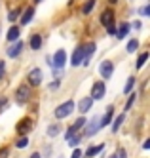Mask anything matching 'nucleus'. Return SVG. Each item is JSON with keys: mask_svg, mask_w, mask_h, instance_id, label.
I'll return each instance as SVG.
<instances>
[{"mask_svg": "<svg viewBox=\"0 0 150 158\" xmlns=\"http://www.w3.org/2000/svg\"><path fill=\"white\" fill-rule=\"evenodd\" d=\"M74 110V101H65L63 105H59L55 109V116L57 118H67V116H71V112Z\"/></svg>", "mask_w": 150, "mask_h": 158, "instance_id": "nucleus-1", "label": "nucleus"}, {"mask_svg": "<svg viewBox=\"0 0 150 158\" xmlns=\"http://www.w3.org/2000/svg\"><path fill=\"white\" fill-rule=\"evenodd\" d=\"M112 71H114L112 61H108V59L101 61V65H99V74H101L103 78H105V80H108V78L112 76Z\"/></svg>", "mask_w": 150, "mask_h": 158, "instance_id": "nucleus-2", "label": "nucleus"}, {"mask_svg": "<svg viewBox=\"0 0 150 158\" xmlns=\"http://www.w3.org/2000/svg\"><path fill=\"white\" fill-rule=\"evenodd\" d=\"M105 92H107V88L103 82H95L93 88H91V99H101V97H105Z\"/></svg>", "mask_w": 150, "mask_h": 158, "instance_id": "nucleus-3", "label": "nucleus"}, {"mask_svg": "<svg viewBox=\"0 0 150 158\" xmlns=\"http://www.w3.org/2000/svg\"><path fill=\"white\" fill-rule=\"evenodd\" d=\"M15 101L17 103H27L29 101V86H19L17 92H15Z\"/></svg>", "mask_w": 150, "mask_h": 158, "instance_id": "nucleus-4", "label": "nucleus"}, {"mask_svg": "<svg viewBox=\"0 0 150 158\" xmlns=\"http://www.w3.org/2000/svg\"><path fill=\"white\" fill-rule=\"evenodd\" d=\"M101 23L105 25L107 29L116 25V23H114V12H112V10H105V12L101 14Z\"/></svg>", "mask_w": 150, "mask_h": 158, "instance_id": "nucleus-5", "label": "nucleus"}, {"mask_svg": "<svg viewBox=\"0 0 150 158\" xmlns=\"http://www.w3.org/2000/svg\"><path fill=\"white\" fill-rule=\"evenodd\" d=\"M32 128V122H30V118H23L21 122H17V126H15V131L19 133V135H25L29 130Z\"/></svg>", "mask_w": 150, "mask_h": 158, "instance_id": "nucleus-6", "label": "nucleus"}, {"mask_svg": "<svg viewBox=\"0 0 150 158\" xmlns=\"http://www.w3.org/2000/svg\"><path fill=\"white\" fill-rule=\"evenodd\" d=\"M40 82H42V71L40 69L29 71V84L30 86H40Z\"/></svg>", "mask_w": 150, "mask_h": 158, "instance_id": "nucleus-7", "label": "nucleus"}, {"mask_svg": "<svg viewBox=\"0 0 150 158\" xmlns=\"http://www.w3.org/2000/svg\"><path fill=\"white\" fill-rule=\"evenodd\" d=\"M82 59H84V46H76V50H74V53H72V57H71L72 67L80 65V63H82Z\"/></svg>", "mask_w": 150, "mask_h": 158, "instance_id": "nucleus-8", "label": "nucleus"}, {"mask_svg": "<svg viewBox=\"0 0 150 158\" xmlns=\"http://www.w3.org/2000/svg\"><path fill=\"white\" fill-rule=\"evenodd\" d=\"M21 50H23V42L21 40H14V46L8 48V55L14 59V57H17V55L21 53Z\"/></svg>", "mask_w": 150, "mask_h": 158, "instance_id": "nucleus-9", "label": "nucleus"}, {"mask_svg": "<svg viewBox=\"0 0 150 158\" xmlns=\"http://www.w3.org/2000/svg\"><path fill=\"white\" fill-rule=\"evenodd\" d=\"M65 61H67V53H65V50H59L55 53V57H53V65L57 67V69H63Z\"/></svg>", "mask_w": 150, "mask_h": 158, "instance_id": "nucleus-10", "label": "nucleus"}, {"mask_svg": "<svg viewBox=\"0 0 150 158\" xmlns=\"http://www.w3.org/2000/svg\"><path fill=\"white\" fill-rule=\"evenodd\" d=\"M112 107H108L107 109V112H105V116H99V128H105V126H108L110 124V120H112Z\"/></svg>", "mask_w": 150, "mask_h": 158, "instance_id": "nucleus-11", "label": "nucleus"}, {"mask_svg": "<svg viewBox=\"0 0 150 158\" xmlns=\"http://www.w3.org/2000/svg\"><path fill=\"white\" fill-rule=\"evenodd\" d=\"M128 32H129V23H120V27L114 31V35L118 36V40H122V38L128 36Z\"/></svg>", "mask_w": 150, "mask_h": 158, "instance_id": "nucleus-12", "label": "nucleus"}, {"mask_svg": "<svg viewBox=\"0 0 150 158\" xmlns=\"http://www.w3.org/2000/svg\"><path fill=\"white\" fill-rule=\"evenodd\" d=\"M91 105H93V99H91V97H84L78 103V109H80V112H87L91 109Z\"/></svg>", "mask_w": 150, "mask_h": 158, "instance_id": "nucleus-13", "label": "nucleus"}, {"mask_svg": "<svg viewBox=\"0 0 150 158\" xmlns=\"http://www.w3.org/2000/svg\"><path fill=\"white\" fill-rule=\"evenodd\" d=\"M99 131V116H95L93 120L89 122V126H87V135H95Z\"/></svg>", "mask_w": 150, "mask_h": 158, "instance_id": "nucleus-14", "label": "nucleus"}, {"mask_svg": "<svg viewBox=\"0 0 150 158\" xmlns=\"http://www.w3.org/2000/svg\"><path fill=\"white\" fill-rule=\"evenodd\" d=\"M34 17V8H29L23 12V17H21V25H29V21Z\"/></svg>", "mask_w": 150, "mask_h": 158, "instance_id": "nucleus-15", "label": "nucleus"}, {"mask_svg": "<svg viewBox=\"0 0 150 158\" xmlns=\"http://www.w3.org/2000/svg\"><path fill=\"white\" fill-rule=\"evenodd\" d=\"M30 48L32 50H40L42 48V36L40 35H32L30 36Z\"/></svg>", "mask_w": 150, "mask_h": 158, "instance_id": "nucleus-16", "label": "nucleus"}, {"mask_svg": "<svg viewBox=\"0 0 150 158\" xmlns=\"http://www.w3.org/2000/svg\"><path fill=\"white\" fill-rule=\"evenodd\" d=\"M103 149H105V145H93V147H91V149H87L86 151V156L87 158H91V156H95V154H99Z\"/></svg>", "mask_w": 150, "mask_h": 158, "instance_id": "nucleus-17", "label": "nucleus"}, {"mask_svg": "<svg viewBox=\"0 0 150 158\" xmlns=\"http://www.w3.org/2000/svg\"><path fill=\"white\" fill-rule=\"evenodd\" d=\"M17 38H19V27L14 25V27L8 31V40H10V42H14V40H17Z\"/></svg>", "mask_w": 150, "mask_h": 158, "instance_id": "nucleus-18", "label": "nucleus"}, {"mask_svg": "<svg viewBox=\"0 0 150 158\" xmlns=\"http://www.w3.org/2000/svg\"><path fill=\"white\" fill-rule=\"evenodd\" d=\"M59 131H61V126H59V124H51V126H48V135H50V137H57V135H59Z\"/></svg>", "mask_w": 150, "mask_h": 158, "instance_id": "nucleus-19", "label": "nucleus"}, {"mask_svg": "<svg viewBox=\"0 0 150 158\" xmlns=\"http://www.w3.org/2000/svg\"><path fill=\"white\" fill-rule=\"evenodd\" d=\"M124 120H125V114H120V116H116V120H114V124H112V131L116 133L118 130H120V126L124 124Z\"/></svg>", "mask_w": 150, "mask_h": 158, "instance_id": "nucleus-20", "label": "nucleus"}, {"mask_svg": "<svg viewBox=\"0 0 150 158\" xmlns=\"http://www.w3.org/2000/svg\"><path fill=\"white\" fill-rule=\"evenodd\" d=\"M133 86H135V76H129L128 82H125V86H124V92H125V94H131Z\"/></svg>", "mask_w": 150, "mask_h": 158, "instance_id": "nucleus-21", "label": "nucleus"}, {"mask_svg": "<svg viewBox=\"0 0 150 158\" xmlns=\"http://www.w3.org/2000/svg\"><path fill=\"white\" fill-rule=\"evenodd\" d=\"M95 6V0H87V2L82 6V14H91V10Z\"/></svg>", "mask_w": 150, "mask_h": 158, "instance_id": "nucleus-22", "label": "nucleus"}, {"mask_svg": "<svg viewBox=\"0 0 150 158\" xmlns=\"http://www.w3.org/2000/svg\"><path fill=\"white\" fill-rule=\"evenodd\" d=\"M146 59H148V52H143L139 55V61H137V69H143V65L146 63Z\"/></svg>", "mask_w": 150, "mask_h": 158, "instance_id": "nucleus-23", "label": "nucleus"}, {"mask_svg": "<svg viewBox=\"0 0 150 158\" xmlns=\"http://www.w3.org/2000/svg\"><path fill=\"white\" fill-rule=\"evenodd\" d=\"M137 48H139V40H129V44H128V52L133 53Z\"/></svg>", "mask_w": 150, "mask_h": 158, "instance_id": "nucleus-24", "label": "nucleus"}, {"mask_svg": "<svg viewBox=\"0 0 150 158\" xmlns=\"http://www.w3.org/2000/svg\"><path fill=\"white\" fill-rule=\"evenodd\" d=\"M21 12H23L21 8H19V10H14V12H10V14H8V19H10V21H15V19L21 15Z\"/></svg>", "mask_w": 150, "mask_h": 158, "instance_id": "nucleus-25", "label": "nucleus"}, {"mask_svg": "<svg viewBox=\"0 0 150 158\" xmlns=\"http://www.w3.org/2000/svg\"><path fill=\"white\" fill-rule=\"evenodd\" d=\"M84 124H86V118H84V116H80V118H78V120H76V122L72 124V128H74V130L78 131L80 128H82V126H84Z\"/></svg>", "mask_w": 150, "mask_h": 158, "instance_id": "nucleus-26", "label": "nucleus"}, {"mask_svg": "<svg viewBox=\"0 0 150 158\" xmlns=\"http://www.w3.org/2000/svg\"><path fill=\"white\" fill-rule=\"evenodd\" d=\"M27 145H29V137H21V139L15 143V147H17V149H25Z\"/></svg>", "mask_w": 150, "mask_h": 158, "instance_id": "nucleus-27", "label": "nucleus"}, {"mask_svg": "<svg viewBox=\"0 0 150 158\" xmlns=\"http://www.w3.org/2000/svg\"><path fill=\"white\" fill-rule=\"evenodd\" d=\"M137 99V94H131L129 95V101H128V103H125V109H131L133 107V101Z\"/></svg>", "mask_w": 150, "mask_h": 158, "instance_id": "nucleus-28", "label": "nucleus"}, {"mask_svg": "<svg viewBox=\"0 0 150 158\" xmlns=\"http://www.w3.org/2000/svg\"><path fill=\"white\" fill-rule=\"evenodd\" d=\"M68 143H71V147H76L80 143V137L76 135V137H68Z\"/></svg>", "mask_w": 150, "mask_h": 158, "instance_id": "nucleus-29", "label": "nucleus"}, {"mask_svg": "<svg viewBox=\"0 0 150 158\" xmlns=\"http://www.w3.org/2000/svg\"><path fill=\"white\" fill-rule=\"evenodd\" d=\"M8 154H10V151L6 147H2V149H0V158H8Z\"/></svg>", "mask_w": 150, "mask_h": 158, "instance_id": "nucleus-30", "label": "nucleus"}, {"mask_svg": "<svg viewBox=\"0 0 150 158\" xmlns=\"http://www.w3.org/2000/svg\"><path fill=\"white\" fill-rule=\"evenodd\" d=\"M80 156H82V152H80L78 149H74V151H72V154H71V158H80Z\"/></svg>", "mask_w": 150, "mask_h": 158, "instance_id": "nucleus-31", "label": "nucleus"}, {"mask_svg": "<svg viewBox=\"0 0 150 158\" xmlns=\"http://www.w3.org/2000/svg\"><path fill=\"white\" fill-rule=\"evenodd\" d=\"M4 69H6V65H4V61H0V78L4 76Z\"/></svg>", "mask_w": 150, "mask_h": 158, "instance_id": "nucleus-32", "label": "nucleus"}, {"mask_svg": "<svg viewBox=\"0 0 150 158\" xmlns=\"http://www.w3.org/2000/svg\"><path fill=\"white\" fill-rule=\"evenodd\" d=\"M116 158H125V151H124V149H120V151L116 152Z\"/></svg>", "mask_w": 150, "mask_h": 158, "instance_id": "nucleus-33", "label": "nucleus"}, {"mask_svg": "<svg viewBox=\"0 0 150 158\" xmlns=\"http://www.w3.org/2000/svg\"><path fill=\"white\" fill-rule=\"evenodd\" d=\"M141 14H143V15H148V14H150V8H148V6H144V8H143V12H141Z\"/></svg>", "mask_w": 150, "mask_h": 158, "instance_id": "nucleus-34", "label": "nucleus"}, {"mask_svg": "<svg viewBox=\"0 0 150 158\" xmlns=\"http://www.w3.org/2000/svg\"><path fill=\"white\" fill-rule=\"evenodd\" d=\"M143 149H150V139H146V141H144V145H143Z\"/></svg>", "mask_w": 150, "mask_h": 158, "instance_id": "nucleus-35", "label": "nucleus"}, {"mask_svg": "<svg viewBox=\"0 0 150 158\" xmlns=\"http://www.w3.org/2000/svg\"><path fill=\"white\" fill-rule=\"evenodd\" d=\"M6 107V99H0V110H2Z\"/></svg>", "mask_w": 150, "mask_h": 158, "instance_id": "nucleus-36", "label": "nucleus"}, {"mask_svg": "<svg viewBox=\"0 0 150 158\" xmlns=\"http://www.w3.org/2000/svg\"><path fill=\"white\" fill-rule=\"evenodd\" d=\"M30 158H40V154H38V152H32V156H30Z\"/></svg>", "mask_w": 150, "mask_h": 158, "instance_id": "nucleus-37", "label": "nucleus"}, {"mask_svg": "<svg viewBox=\"0 0 150 158\" xmlns=\"http://www.w3.org/2000/svg\"><path fill=\"white\" fill-rule=\"evenodd\" d=\"M108 2H112V4H114V2H118V0H108Z\"/></svg>", "mask_w": 150, "mask_h": 158, "instance_id": "nucleus-38", "label": "nucleus"}, {"mask_svg": "<svg viewBox=\"0 0 150 158\" xmlns=\"http://www.w3.org/2000/svg\"><path fill=\"white\" fill-rule=\"evenodd\" d=\"M110 158H116V154H112V156H110Z\"/></svg>", "mask_w": 150, "mask_h": 158, "instance_id": "nucleus-39", "label": "nucleus"}, {"mask_svg": "<svg viewBox=\"0 0 150 158\" xmlns=\"http://www.w3.org/2000/svg\"><path fill=\"white\" fill-rule=\"evenodd\" d=\"M34 2H40V0H34Z\"/></svg>", "mask_w": 150, "mask_h": 158, "instance_id": "nucleus-40", "label": "nucleus"}]
</instances>
